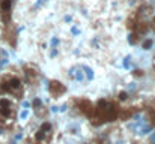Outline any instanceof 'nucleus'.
Wrapping results in <instances>:
<instances>
[{
  "mask_svg": "<svg viewBox=\"0 0 155 144\" xmlns=\"http://www.w3.org/2000/svg\"><path fill=\"white\" fill-rule=\"evenodd\" d=\"M39 129H42V131H45V132H50V131H51V123H50V122H44Z\"/></svg>",
  "mask_w": 155,
  "mask_h": 144,
  "instance_id": "obj_7",
  "label": "nucleus"
},
{
  "mask_svg": "<svg viewBox=\"0 0 155 144\" xmlns=\"http://www.w3.org/2000/svg\"><path fill=\"white\" fill-rule=\"evenodd\" d=\"M0 116L3 119H8V120H12L14 116H15V111L12 108V102L8 98L0 99Z\"/></svg>",
  "mask_w": 155,
  "mask_h": 144,
  "instance_id": "obj_3",
  "label": "nucleus"
},
{
  "mask_svg": "<svg viewBox=\"0 0 155 144\" xmlns=\"http://www.w3.org/2000/svg\"><path fill=\"white\" fill-rule=\"evenodd\" d=\"M11 6H12V0H2L0 2V12L8 14L11 11Z\"/></svg>",
  "mask_w": 155,
  "mask_h": 144,
  "instance_id": "obj_5",
  "label": "nucleus"
},
{
  "mask_svg": "<svg viewBox=\"0 0 155 144\" xmlns=\"http://www.w3.org/2000/svg\"><path fill=\"white\" fill-rule=\"evenodd\" d=\"M116 113H117V108L113 102L101 99L95 107L94 116H97V119H100L103 122H111L116 119Z\"/></svg>",
  "mask_w": 155,
  "mask_h": 144,
  "instance_id": "obj_1",
  "label": "nucleus"
},
{
  "mask_svg": "<svg viewBox=\"0 0 155 144\" xmlns=\"http://www.w3.org/2000/svg\"><path fill=\"white\" fill-rule=\"evenodd\" d=\"M154 23H155V18H154Z\"/></svg>",
  "mask_w": 155,
  "mask_h": 144,
  "instance_id": "obj_11",
  "label": "nucleus"
},
{
  "mask_svg": "<svg viewBox=\"0 0 155 144\" xmlns=\"http://www.w3.org/2000/svg\"><path fill=\"white\" fill-rule=\"evenodd\" d=\"M66 92V87L60 83V81H50V93L53 95V98H59L60 95H63Z\"/></svg>",
  "mask_w": 155,
  "mask_h": 144,
  "instance_id": "obj_4",
  "label": "nucleus"
},
{
  "mask_svg": "<svg viewBox=\"0 0 155 144\" xmlns=\"http://www.w3.org/2000/svg\"><path fill=\"white\" fill-rule=\"evenodd\" d=\"M23 87V83L18 77H11L6 81L0 83V93H8V92H20Z\"/></svg>",
  "mask_w": 155,
  "mask_h": 144,
  "instance_id": "obj_2",
  "label": "nucleus"
},
{
  "mask_svg": "<svg viewBox=\"0 0 155 144\" xmlns=\"http://www.w3.org/2000/svg\"><path fill=\"white\" fill-rule=\"evenodd\" d=\"M119 99H120V101H127V99H128V93H127V92H120V93H119Z\"/></svg>",
  "mask_w": 155,
  "mask_h": 144,
  "instance_id": "obj_8",
  "label": "nucleus"
},
{
  "mask_svg": "<svg viewBox=\"0 0 155 144\" xmlns=\"http://www.w3.org/2000/svg\"><path fill=\"white\" fill-rule=\"evenodd\" d=\"M134 75L136 77H143V71H134Z\"/></svg>",
  "mask_w": 155,
  "mask_h": 144,
  "instance_id": "obj_10",
  "label": "nucleus"
},
{
  "mask_svg": "<svg viewBox=\"0 0 155 144\" xmlns=\"http://www.w3.org/2000/svg\"><path fill=\"white\" fill-rule=\"evenodd\" d=\"M151 45H152V41H151V39H148V41H145V42H143V48H145V50H149Z\"/></svg>",
  "mask_w": 155,
  "mask_h": 144,
  "instance_id": "obj_9",
  "label": "nucleus"
},
{
  "mask_svg": "<svg viewBox=\"0 0 155 144\" xmlns=\"http://www.w3.org/2000/svg\"><path fill=\"white\" fill-rule=\"evenodd\" d=\"M48 135H50V132H45V131L39 129V131L36 132V135H35V140H36V141H44Z\"/></svg>",
  "mask_w": 155,
  "mask_h": 144,
  "instance_id": "obj_6",
  "label": "nucleus"
}]
</instances>
